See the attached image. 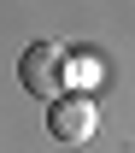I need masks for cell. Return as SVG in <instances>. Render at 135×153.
Masks as SVG:
<instances>
[{
	"label": "cell",
	"instance_id": "7a4b0ae2",
	"mask_svg": "<svg viewBox=\"0 0 135 153\" xmlns=\"http://www.w3.org/2000/svg\"><path fill=\"white\" fill-rule=\"evenodd\" d=\"M94 130H100V106L88 94H59V100H47V135H53V141L82 147V141H94Z\"/></svg>",
	"mask_w": 135,
	"mask_h": 153
},
{
	"label": "cell",
	"instance_id": "6da1fadb",
	"mask_svg": "<svg viewBox=\"0 0 135 153\" xmlns=\"http://www.w3.org/2000/svg\"><path fill=\"white\" fill-rule=\"evenodd\" d=\"M18 82L35 100H59L65 94V47L59 41H30L24 59H18Z\"/></svg>",
	"mask_w": 135,
	"mask_h": 153
}]
</instances>
